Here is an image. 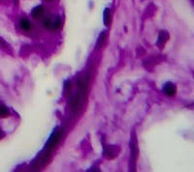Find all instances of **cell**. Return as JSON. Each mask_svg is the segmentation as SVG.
<instances>
[{
    "instance_id": "9",
    "label": "cell",
    "mask_w": 194,
    "mask_h": 172,
    "mask_svg": "<svg viewBox=\"0 0 194 172\" xmlns=\"http://www.w3.org/2000/svg\"><path fill=\"white\" fill-rule=\"evenodd\" d=\"M169 38V35L166 31H162V32H160V34H159V39H158V44H164L165 42L168 40Z\"/></svg>"
},
{
    "instance_id": "5",
    "label": "cell",
    "mask_w": 194,
    "mask_h": 172,
    "mask_svg": "<svg viewBox=\"0 0 194 172\" xmlns=\"http://www.w3.org/2000/svg\"><path fill=\"white\" fill-rule=\"evenodd\" d=\"M43 14H44V8L42 5L35 7L32 11V17L35 19H39L43 16Z\"/></svg>"
},
{
    "instance_id": "12",
    "label": "cell",
    "mask_w": 194,
    "mask_h": 172,
    "mask_svg": "<svg viewBox=\"0 0 194 172\" xmlns=\"http://www.w3.org/2000/svg\"><path fill=\"white\" fill-rule=\"evenodd\" d=\"M9 115V110H8L5 106H0V116L6 117Z\"/></svg>"
},
{
    "instance_id": "13",
    "label": "cell",
    "mask_w": 194,
    "mask_h": 172,
    "mask_svg": "<svg viewBox=\"0 0 194 172\" xmlns=\"http://www.w3.org/2000/svg\"><path fill=\"white\" fill-rule=\"evenodd\" d=\"M43 25H44L45 28H49V29H52V22L49 19H46L44 20Z\"/></svg>"
},
{
    "instance_id": "15",
    "label": "cell",
    "mask_w": 194,
    "mask_h": 172,
    "mask_svg": "<svg viewBox=\"0 0 194 172\" xmlns=\"http://www.w3.org/2000/svg\"><path fill=\"white\" fill-rule=\"evenodd\" d=\"M48 1H52V0H48Z\"/></svg>"
},
{
    "instance_id": "1",
    "label": "cell",
    "mask_w": 194,
    "mask_h": 172,
    "mask_svg": "<svg viewBox=\"0 0 194 172\" xmlns=\"http://www.w3.org/2000/svg\"><path fill=\"white\" fill-rule=\"evenodd\" d=\"M61 137H62V132H61L60 129H56L55 132L52 133V134L49 139L48 143L46 144L47 152H51V151L55 148L57 144H58V142L60 141Z\"/></svg>"
},
{
    "instance_id": "10",
    "label": "cell",
    "mask_w": 194,
    "mask_h": 172,
    "mask_svg": "<svg viewBox=\"0 0 194 172\" xmlns=\"http://www.w3.org/2000/svg\"><path fill=\"white\" fill-rule=\"evenodd\" d=\"M110 22H111V12L108 8H107L104 11V24L106 26H109Z\"/></svg>"
},
{
    "instance_id": "2",
    "label": "cell",
    "mask_w": 194,
    "mask_h": 172,
    "mask_svg": "<svg viewBox=\"0 0 194 172\" xmlns=\"http://www.w3.org/2000/svg\"><path fill=\"white\" fill-rule=\"evenodd\" d=\"M130 149H131V159H130V163H131V170H135V165H136V161H137V157H138V148H137V140H136L135 136L131 138V142H130Z\"/></svg>"
},
{
    "instance_id": "14",
    "label": "cell",
    "mask_w": 194,
    "mask_h": 172,
    "mask_svg": "<svg viewBox=\"0 0 194 172\" xmlns=\"http://www.w3.org/2000/svg\"><path fill=\"white\" fill-rule=\"evenodd\" d=\"M70 88H71V81H66V82H65V89L69 90Z\"/></svg>"
},
{
    "instance_id": "6",
    "label": "cell",
    "mask_w": 194,
    "mask_h": 172,
    "mask_svg": "<svg viewBox=\"0 0 194 172\" xmlns=\"http://www.w3.org/2000/svg\"><path fill=\"white\" fill-rule=\"evenodd\" d=\"M71 105H72V108L73 110H77L78 108H80V105H81V97L79 94H75L72 98V101H71Z\"/></svg>"
},
{
    "instance_id": "3",
    "label": "cell",
    "mask_w": 194,
    "mask_h": 172,
    "mask_svg": "<svg viewBox=\"0 0 194 172\" xmlns=\"http://www.w3.org/2000/svg\"><path fill=\"white\" fill-rule=\"evenodd\" d=\"M119 148L115 146H108L104 148V156L107 159H114L118 155Z\"/></svg>"
},
{
    "instance_id": "11",
    "label": "cell",
    "mask_w": 194,
    "mask_h": 172,
    "mask_svg": "<svg viewBox=\"0 0 194 172\" xmlns=\"http://www.w3.org/2000/svg\"><path fill=\"white\" fill-rule=\"evenodd\" d=\"M61 26V19L59 17H57L56 19L52 22V28L53 29H58Z\"/></svg>"
},
{
    "instance_id": "8",
    "label": "cell",
    "mask_w": 194,
    "mask_h": 172,
    "mask_svg": "<svg viewBox=\"0 0 194 172\" xmlns=\"http://www.w3.org/2000/svg\"><path fill=\"white\" fill-rule=\"evenodd\" d=\"M105 40H106V32H102V33L99 35V38H98L97 43H96L97 50H100V48L103 47V44H104V43H105Z\"/></svg>"
},
{
    "instance_id": "4",
    "label": "cell",
    "mask_w": 194,
    "mask_h": 172,
    "mask_svg": "<svg viewBox=\"0 0 194 172\" xmlns=\"http://www.w3.org/2000/svg\"><path fill=\"white\" fill-rule=\"evenodd\" d=\"M163 91L164 93L166 94L167 96L169 97H173L176 94L177 92V88H176V85L172 82H168L165 84L164 88H163Z\"/></svg>"
},
{
    "instance_id": "7",
    "label": "cell",
    "mask_w": 194,
    "mask_h": 172,
    "mask_svg": "<svg viewBox=\"0 0 194 172\" xmlns=\"http://www.w3.org/2000/svg\"><path fill=\"white\" fill-rule=\"evenodd\" d=\"M19 27L22 28V30L28 31V30H30V28H31V23L27 19H20V22H19Z\"/></svg>"
}]
</instances>
